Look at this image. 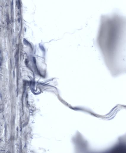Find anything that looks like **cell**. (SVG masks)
Instances as JSON below:
<instances>
[{
    "label": "cell",
    "mask_w": 126,
    "mask_h": 153,
    "mask_svg": "<svg viewBox=\"0 0 126 153\" xmlns=\"http://www.w3.org/2000/svg\"><path fill=\"white\" fill-rule=\"evenodd\" d=\"M97 42L112 76L126 74V17L115 13L104 18Z\"/></svg>",
    "instance_id": "1"
}]
</instances>
